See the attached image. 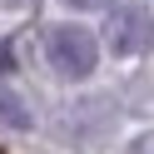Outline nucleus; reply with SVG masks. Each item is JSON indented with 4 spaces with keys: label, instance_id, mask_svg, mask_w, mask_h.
Segmentation results:
<instances>
[{
    "label": "nucleus",
    "instance_id": "f257e3e1",
    "mask_svg": "<svg viewBox=\"0 0 154 154\" xmlns=\"http://www.w3.org/2000/svg\"><path fill=\"white\" fill-rule=\"evenodd\" d=\"M45 60L60 80H90L100 65V40L85 25H50L45 30Z\"/></svg>",
    "mask_w": 154,
    "mask_h": 154
},
{
    "label": "nucleus",
    "instance_id": "f03ea898",
    "mask_svg": "<svg viewBox=\"0 0 154 154\" xmlns=\"http://www.w3.org/2000/svg\"><path fill=\"white\" fill-rule=\"evenodd\" d=\"M104 45H109L114 60H139L154 45V20L144 5H114L109 20H104Z\"/></svg>",
    "mask_w": 154,
    "mask_h": 154
},
{
    "label": "nucleus",
    "instance_id": "7ed1b4c3",
    "mask_svg": "<svg viewBox=\"0 0 154 154\" xmlns=\"http://www.w3.org/2000/svg\"><path fill=\"white\" fill-rule=\"evenodd\" d=\"M5 70H10V60H5V50H0V119H5V124H15V129H30V109H25V100L10 90Z\"/></svg>",
    "mask_w": 154,
    "mask_h": 154
},
{
    "label": "nucleus",
    "instance_id": "20e7f679",
    "mask_svg": "<svg viewBox=\"0 0 154 154\" xmlns=\"http://www.w3.org/2000/svg\"><path fill=\"white\" fill-rule=\"evenodd\" d=\"M129 154H154V129L149 134H134V139H129Z\"/></svg>",
    "mask_w": 154,
    "mask_h": 154
},
{
    "label": "nucleus",
    "instance_id": "39448f33",
    "mask_svg": "<svg viewBox=\"0 0 154 154\" xmlns=\"http://www.w3.org/2000/svg\"><path fill=\"white\" fill-rule=\"evenodd\" d=\"M60 5H70V10H100V5H109V0H60Z\"/></svg>",
    "mask_w": 154,
    "mask_h": 154
},
{
    "label": "nucleus",
    "instance_id": "423d86ee",
    "mask_svg": "<svg viewBox=\"0 0 154 154\" xmlns=\"http://www.w3.org/2000/svg\"><path fill=\"white\" fill-rule=\"evenodd\" d=\"M5 10H25V5H35V0H0Z\"/></svg>",
    "mask_w": 154,
    "mask_h": 154
}]
</instances>
